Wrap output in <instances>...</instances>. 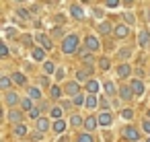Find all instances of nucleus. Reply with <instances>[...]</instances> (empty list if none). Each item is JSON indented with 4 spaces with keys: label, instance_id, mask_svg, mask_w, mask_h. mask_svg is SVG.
<instances>
[{
    "label": "nucleus",
    "instance_id": "f257e3e1",
    "mask_svg": "<svg viewBox=\"0 0 150 142\" xmlns=\"http://www.w3.org/2000/svg\"><path fill=\"white\" fill-rule=\"evenodd\" d=\"M78 43H80V39H78V35H66L64 39H62V52L66 54V56H70V54H76L78 52Z\"/></svg>",
    "mask_w": 150,
    "mask_h": 142
},
{
    "label": "nucleus",
    "instance_id": "f03ea898",
    "mask_svg": "<svg viewBox=\"0 0 150 142\" xmlns=\"http://www.w3.org/2000/svg\"><path fill=\"white\" fill-rule=\"evenodd\" d=\"M121 136L129 142H140V130L134 126H123L121 128Z\"/></svg>",
    "mask_w": 150,
    "mask_h": 142
},
{
    "label": "nucleus",
    "instance_id": "7ed1b4c3",
    "mask_svg": "<svg viewBox=\"0 0 150 142\" xmlns=\"http://www.w3.org/2000/svg\"><path fill=\"white\" fill-rule=\"evenodd\" d=\"M23 117H25V111L23 109H8V113H6V119L11 124H15V126L23 124Z\"/></svg>",
    "mask_w": 150,
    "mask_h": 142
},
{
    "label": "nucleus",
    "instance_id": "20e7f679",
    "mask_svg": "<svg viewBox=\"0 0 150 142\" xmlns=\"http://www.w3.org/2000/svg\"><path fill=\"white\" fill-rule=\"evenodd\" d=\"M21 97H19V93H15V91H6V95H4V103H6V107H11V109H15V105H21Z\"/></svg>",
    "mask_w": 150,
    "mask_h": 142
},
{
    "label": "nucleus",
    "instance_id": "39448f33",
    "mask_svg": "<svg viewBox=\"0 0 150 142\" xmlns=\"http://www.w3.org/2000/svg\"><path fill=\"white\" fill-rule=\"evenodd\" d=\"M35 39H37L39 48H43V50H52V48H54L52 35H45V33H37V35H35Z\"/></svg>",
    "mask_w": 150,
    "mask_h": 142
},
{
    "label": "nucleus",
    "instance_id": "423d86ee",
    "mask_svg": "<svg viewBox=\"0 0 150 142\" xmlns=\"http://www.w3.org/2000/svg\"><path fill=\"white\" fill-rule=\"evenodd\" d=\"M134 97H136V93H134L132 84H121L119 87V99L121 101H132Z\"/></svg>",
    "mask_w": 150,
    "mask_h": 142
},
{
    "label": "nucleus",
    "instance_id": "0eeeda50",
    "mask_svg": "<svg viewBox=\"0 0 150 142\" xmlns=\"http://www.w3.org/2000/svg\"><path fill=\"white\" fill-rule=\"evenodd\" d=\"M93 74V66H86V68H80V70H76V80L78 82H88L91 76Z\"/></svg>",
    "mask_w": 150,
    "mask_h": 142
},
{
    "label": "nucleus",
    "instance_id": "6e6552de",
    "mask_svg": "<svg viewBox=\"0 0 150 142\" xmlns=\"http://www.w3.org/2000/svg\"><path fill=\"white\" fill-rule=\"evenodd\" d=\"M64 91H66V95H70V97L80 95V84H78V80H70V82H66Z\"/></svg>",
    "mask_w": 150,
    "mask_h": 142
},
{
    "label": "nucleus",
    "instance_id": "1a4fd4ad",
    "mask_svg": "<svg viewBox=\"0 0 150 142\" xmlns=\"http://www.w3.org/2000/svg\"><path fill=\"white\" fill-rule=\"evenodd\" d=\"M84 45H86L91 52H99V48H101V41H99L95 35H86V37H84Z\"/></svg>",
    "mask_w": 150,
    "mask_h": 142
},
{
    "label": "nucleus",
    "instance_id": "9d476101",
    "mask_svg": "<svg viewBox=\"0 0 150 142\" xmlns=\"http://www.w3.org/2000/svg\"><path fill=\"white\" fill-rule=\"evenodd\" d=\"M111 124H113V115H111V111H103V113H99V126L109 128Z\"/></svg>",
    "mask_w": 150,
    "mask_h": 142
},
{
    "label": "nucleus",
    "instance_id": "9b49d317",
    "mask_svg": "<svg viewBox=\"0 0 150 142\" xmlns=\"http://www.w3.org/2000/svg\"><path fill=\"white\" fill-rule=\"evenodd\" d=\"M113 33H115L117 39H125V37L129 35V25H117V27L113 29Z\"/></svg>",
    "mask_w": 150,
    "mask_h": 142
},
{
    "label": "nucleus",
    "instance_id": "f8f14e48",
    "mask_svg": "<svg viewBox=\"0 0 150 142\" xmlns=\"http://www.w3.org/2000/svg\"><path fill=\"white\" fill-rule=\"evenodd\" d=\"M115 72H117V78H127L134 70H132V66H129V64H119Z\"/></svg>",
    "mask_w": 150,
    "mask_h": 142
},
{
    "label": "nucleus",
    "instance_id": "ddd939ff",
    "mask_svg": "<svg viewBox=\"0 0 150 142\" xmlns=\"http://www.w3.org/2000/svg\"><path fill=\"white\" fill-rule=\"evenodd\" d=\"M132 89H134V93H136V97H140V95H144V91H146V87H144V82H142L140 78H132Z\"/></svg>",
    "mask_w": 150,
    "mask_h": 142
},
{
    "label": "nucleus",
    "instance_id": "4468645a",
    "mask_svg": "<svg viewBox=\"0 0 150 142\" xmlns=\"http://www.w3.org/2000/svg\"><path fill=\"white\" fill-rule=\"evenodd\" d=\"M97 126H99V117H95V115H88V117L84 119V130H86V132H93V130H97Z\"/></svg>",
    "mask_w": 150,
    "mask_h": 142
},
{
    "label": "nucleus",
    "instance_id": "2eb2a0df",
    "mask_svg": "<svg viewBox=\"0 0 150 142\" xmlns=\"http://www.w3.org/2000/svg\"><path fill=\"white\" fill-rule=\"evenodd\" d=\"M70 15H72L76 21H82V19H84V11H82V6H78V4H70Z\"/></svg>",
    "mask_w": 150,
    "mask_h": 142
},
{
    "label": "nucleus",
    "instance_id": "dca6fc26",
    "mask_svg": "<svg viewBox=\"0 0 150 142\" xmlns=\"http://www.w3.org/2000/svg\"><path fill=\"white\" fill-rule=\"evenodd\" d=\"M31 56L35 62H45V50L43 48H31Z\"/></svg>",
    "mask_w": 150,
    "mask_h": 142
},
{
    "label": "nucleus",
    "instance_id": "f3484780",
    "mask_svg": "<svg viewBox=\"0 0 150 142\" xmlns=\"http://www.w3.org/2000/svg\"><path fill=\"white\" fill-rule=\"evenodd\" d=\"M84 89H86V93H88V95H97V93H99V89H101V84H99V80H93V78H91V80L84 84Z\"/></svg>",
    "mask_w": 150,
    "mask_h": 142
},
{
    "label": "nucleus",
    "instance_id": "a211bd4d",
    "mask_svg": "<svg viewBox=\"0 0 150 142\" xmlns=\"http://www.w3.org/2000/svg\"><path fill=\"white\" fill-rule=\"evenodd\" d=\"M50 126H54V124H50V119H47V117H39V119L35 121V128H37L41 134H43V132H47V130H50Z\"/></svg>",
    "mask_w": 150,
    "mask_h": 142
},
{
    "label": "nucleus",
    "instance_id": "6ab92c4d",
    "mask_svg": "<svg viewBox=\"0 0 150 142\" xmlns=\"http://www.w3.org/2000/svg\"><path fill=\"white\" fill-rule=\"evenodd\" d=\"M148 41H150V33H148V29H142V31L138 33V45H140V48H146Z\"/></svg>",
    "mask_w": 150,
    "mask_h": 142
},
{
    "label": "nucleus",
    "instance_id": "aec40b11",
    "mask_svg": "<svg viewBox=\"0 0 150 142\" xmlns=\"http://www.w3.org/2000/svg\"><path fill=\"white\" fill-rule=\"evenodd\" d=\"M97 31H99L101 35H109V33L113 31V27H111L109 21H103V23H97Z\"/></svg>",
    "mask_w": 150,
    "mask_h": 142
},
{
    "label": "nucleus",
    "instance_id": "412c9836",
    "mask_svg": "<svg viewBox=\"0 0 150 142\" xmlns=\"http://www.w3.org/2000/svg\"><path fill=\"white\" fill-rule=\"evenodd\" d=\"M103 89H105V95H107V97H113L115 93H119V87H115L111 80H107V82L103 84Z\"/></svg>",
    "mask_w": 150,
    "mask_h": 142
},
{
    "label": "nucleus",
    "instance_id": "4be33fe9",
    "mask_svg": "<svg viewBox=\"0 0 150 142\" xmlns=\"http://www.w3.org/2000/svg\"><path fill=\"white\" fill-rule=\"evenodd\" d=\"M62 95H64V89H62L60 84H52V87H50V97H52V99H60Z\"/></svg>",
    "mask_w": 150,
    "mask_h": 142
},
{
    "label": "nucleus",
    "instance_id": "5701e85b",
    "mask_svg": "<svg viewBox=\"0 0 150 142\" xmlns=\"http://www.w3.org/2000/svg\"><path fill=\"white\" fill-rule=\"evenodd\" d=\"M52 130H54L56 134H62V132H66V119H54V126H52Z\"/></svg>",
    "mask_w": 150,
    "mask_h": 142
},
{
    "label": "nucleus",
    "instance_id": "b1692460",
    "mask_svg": "<svg viewBox=\"0 0 150 142\" xmlns=\"http://www.w3.org/2000/svg\"><path fill=\"white\" fill-rule=\"evenodd\" d=\"M86 109H97L99 107V99H97V95H86V105H84Z\"/></svg>",
    "mask_w": 150,
    "mask_h": 142
},
{
    "label": "nucleus",
    "instance_id": "393cba45",
    "mask_svg": "<svg viewBox=\"0 0 150 142\" xmlns=\"http://www.w3.org/2000/svg\"><path fill=\"white\" fill-rule=\"evenodd\" d=\"M27 95H29V99H33V101H39V99H41V91H39L37 87L27 89Z\"/></svg>",
    "mask_w": 150,
    "mask_h": 142
},
{
    "label": "nucleus",
    "instance_id": "a878e982",
    "mask_svg": "<svg viewBox=\"0 0 150 142\" xmlns=\"http://www.w3.org/2000/svg\"><path fill=\"white\" fill-rule=\"evenodd\" d=\"M21 109H23V111H27V113H29V111H33V109H35V107H33V99H29V97H27V99H23V101H21Z\"/></svg>",
    "mask_w": 150,
    "mask_h": 142
},
{
    "label": "nucleus",
    "instance_id": "bb28decb",
    "mask_svg": "<svg viewBox=\"0 0 150 142\" xmlns=\"http://www.w3.org/2000/svg\"><path fill=\"white\" fill-rule=\"evenodd\" d=\"M117 58H119V60H127V58H132V48H121V50L117 52Z\"/></svg>",
    "mask_w": 150,
    "mask_h": 142
},
{
    "label": "nucleus",
    "instance_id": "cd10ccee",
    "mask_svg": "<svg viewBox=\"0 0 150 142\" xmlns=\"http://www.w3.org/2000/svg\"><path fill=\"white\" fill-rule=\"evenodd\" d=\"M11 78H13V82H15V84H25V82H27L25 74H21V72H13V76H11Z\"/></svg>",
    "mask_w": 150,
    "mask_h": 142
},
{
    "label": "nucleus",
    "instance_id": "c85d7f7f",
    "mask_svg": "<svg viewBox=\"0 0 150 142\" xmlns=\"http://www.w3.org/2000/svg\"><path fill=\"white\" fill-rule=\"evenodd\" d=\"M62 113H64V109H62L60 105H56V107L50 109V115H52L54 119H62Z\"/></svg>",
    "mask_w": 150,
    "mask_h": 142
},
{
    "label": "nucleus",
    "instance_id": "c756f323",
    "mask_svg": "<svg viewBox=\"0 0 150 142\" xmlns=\"http://www.w3.org/2000/svg\"><path fill=\"white\" fill-rule=\"evenodd\" d=\"M70 126H74V128H80V126H84V119H82L80 115H76V113H74V115L70 117Z\"/></svg>",
    "mask_w": 150,
    "mask_h": 142
},
{
    "label": "nucleus",
    "instance_id": "7c9ffc66",
    "mask_svg": "<svg viewBox=\"0 0 150 142\" xmlns=\"http://www.w3.org/2000/svg\"><path fill=\"white\" fill-rule=\"evenodd\" d=\"M11 84H13V78H8V76H0V87H2L4 91H11Z\"/></svg>",
    "mask_w": 150,
    "mask_h": 142
},
{
    "label": "nucleus",
    "instance_id": "2f4dec72",
    "mask_svg": "<svg viewBox=\"0 0 150 142\" xmlns=\"http://www.w3.org/2000/svg\"><path fill=\"white\" fill-rule=\"evenodd\" d=\"M43 72L45 74H56V64L54 62H43Z\"/></svg>",
    "mask_w": 150,
    "mask_h": 142
},
{
    "label": "nucleus",
    "instance_id": "473e14b6",
    "mask_svg": "<svg viewBox=\"0 0 150 142\" xmlns=\"http://www.w3.org/2000/svg\"><path fill=\"white\" fill-rule=\"evenodd\" d=\"M72 103H74L76 107H82V105H86V95H82V93H80V95H76Z\"/></svg>",
    "mask_w": 150,
    "mask_h": 142
},
{
    "label": "nucleus",
    "instance_id": "72a5a7b5",
    "mask_svg": "<svg viewBox=\"0 0 150 142\" xmlns=\"http://www.w3.org/2000/svg\"><path fill=\"white\" fill-rule=\"evenodd\" d=\"M99 68L101 70H109L111 68V60L109 58H99Z\"/></svg>",
    "mask_w": 150,
    "mask_h": 142
},
{
    "label": "nucleus",
    "instance_id": "f704fd0d",
    "mask_svg": "<svg viewBox=\"0 0 150 142\" xmlns=\"http://www.w3.org/2000/svg\"><path fill=\"white\" fill-rule=\"evenodd\" d=\"M76 142H95V138L91 136V132H84V134H80L76 138Z\"/></svg>",
    "mask_w": 150,
    "mask_h": 142
},
{
    "label": "nucleus",
    "instance_id": "c9c22d12",
    "mask_svg": "<svg viewBox=\"0 0 150 142\" xmlns=\"http://www.w3.org/2000/svg\"><path fill=\"white\" fill-rule=\"evenodd\" d=\"M29 132H27V128L23 126V124H19V126H15V136H27Z\"/></svg>",
    "mask_w": 150,
    "mask_h": 142
},
{
    "label": "nucleus",
    "instance_id": "e433bc0d",
    "mask_svg": "<svg viewBox=\"0 0 150 142\" xmlns=\"http://www.w3.org/2000/svg\"><path fill=\"white\" fill-rule=\"evenodd\" d=\"M123 19H125V23H127V25H134V23H136V17H134L129 11H125V13H123Z\"/></svg>",
    "mask_w": 150,
    "mask_h": 142
},
{
    "label": "nucleus",
    "instance_id": "4c0bfd02",
    "mask_svg": "<svg viewBox=\"0 0 150 142\" xmlns=\"http://www.w3.org/2000/svg\"><path fill=\"white\" fill-rule=\"evenodd\" d=\"M99 107H101V109H105V111H109V107H111V105H109L107 97H99Z\"/></svg>",
    "mask_w": 150,
    "mask_h": 142
},
{
    "label": "nucleus",
    "instance_id": "58836bf2",
    "mask_svg": "<svg viewBox=\"0 0 150 142\" xmlns=\"http://www.w3.org/2000/svg\"><path fill=\"white\" fill-rule=\"evenodd\" d=\"M39 113H41V107H35V109H33V111H29V117H31V119H35V121H37V119H39V117H41V115H39Z\"/></svg>",
    "mask_w": 150,
    "mask_h": 142
},
{
    "label": "nucleus",
    "instance_id": "ea45409f",
    "mask_svg": "<svg viewBox=\"0 0 150 142\" xmlns=\"http://www.w3.org/2000/svg\"><path fill=\"white\" fill-rule=\"evenodd\" d=\"M64 76H66V70H64V68H58V70H56V80L60 82V80H64Z\"/></svg>",
    "mask_w": 150,
    "mask_h": 142
},
{
    "label": "nucleus",
    "instance_id": "a19ab883",
    "mask_svg": "<svg viewBox=\"0 0 150 142\" xmlns=\"http://www.w3.org/2000/svg\"><path fill=\"white\" fill-rule=\"evenodd\" d=\"M105 6L107 9H117L119 6V0H105Z\"/></svg>",
    "mask_w": 150,
    "mask_h": 142
},
{
    "label": "nucleus",
    "instance_id": "79ce46f5",
    "mask_svg": "<svg viewBox=\"0 0 150 142\" xmlns=\"http://www.w3.org/2000/svg\"><path fill=\"white\" fill-rule=\"evenodd\" d=\"M121 117H123V119H132V117H134V111H132V109H123V111H121Z\"/></svg>",
    "mask_w": 150,
    "mask_h": 142
},
{
    "label": "nucleus",
    "instance_id": "37998d69",
    "mask_svg": "<svg viewBox=\"0 0 150 142\" xmlns=\"http://www.w3.org/2000/svg\"><path fill=\"white\" fill-rule=\"evenodd\" d=\"M142 130H144V132H146V134L150 136V119H148V117H146V119L142 121Z\"/></svg>",
    "mask_w": 150,
    "mask_h": 142
},
{
    "label": "nucleus",
    "instance_id": "c03bdc74",
    "mask_svg": "<svg viewBox=\"0 0 150 142\" xmlns=\"http://www.w3.org/2000/svg\"><path fill=\"white\" fill-rule=\"evenodd\" d=\"M8 56V45L2 41V48H0V58H6Z\"/></svg>",
    "mask_w": 150,
    "mask_h": 142
},
{
    "label": "nucleus",
    "instance_id": "a18cd8bd",
    "mask_svg": "<svg viewBox=\"0 0 150 142\" xmlns=\"http://www.w3.org/2000/svg\"><path fill=\"white\" fill-rule=\"evenodd\" d=\"M17 15H19V17H21V19H29V13H27V11H25V9H21V6H19V9H17Z\"/></svg>",
    "mask_w": 150,
    "mask_h": 142
},
{
    "label": "nucleus",
    "instance_id": "49530a36",
    "mask_svg": "<svg viewBox=\"0 0 150 142\" xmlns=\"http://www.w3.org/2000/svg\"><path fill=\"white\" fill-rule=\"evenodd\" d=\"M21 39H23V43H25V45H31V48H33V41H31L33 37H31V35H23Z\"/></svg>",
    "mask_w": 150,
    "mask_h": 142
},
{
    "label": "nucleus",
    "instance_id": "de8ad7c7",
    "mask_svg": "<svg viewBox=\"0 0 150 142\" xmlns=\"http://www.w3.org/2000/svg\"><path fill=\"white\" fill-rule=\"evenodd\" d=\"M72 105H74V103H70V101H64V103H60V107H62L64 111H70V109H72Z\"/></svg>",
    "mask_w": 150,
    "mask_h": 142
},
{
    "label": "nucleus",
    "instance_id": "09e8293b",
    "mask_svg": "<svg viewBox=\"0 0 150 142\" xmlns=\"http://www.w3.org/2000/svg\"><path fill=\"white\" fill-rule=\"evenodd\" d=\"M29 136H31V140H41V136H43V134H41L39 130H35V132H31Z\"/></svg>",
    "mask_w": 150,
    "mask_h": 142
},
{
    "label": "nucleus",
    "instance_id": "8fccbe9b",
    "mask_svg": "<svg viewBox=\"0 0 150 142\" xmlns=\"http://www.w3.org/2000/svg\"><path fill=\"white\" fill-rule=\"evenodd\" d=\"M62 35H64V31H62L60 27H56V29L52 31V37H62Z\"/></svg>",
    "mask_w": 150,
    "mask_h": 142
},
{
    "label": "nucleus",
    "instance_id": "3c124183",
    "mask_svg": "<svg viewBox=\"0 0 150 142\" xmlns=\"http://www.w3.org/2000/svg\"><path fill=\"white\" fill-rule=\"evenodd\" d=\"M136 74H138V78H144V76H146V72H144L142 68H138V70H136Z\"/></svg>",
    "mask_w": 150,
    "mask_h": 142
},
{
    "label": "nucleus",
    "instance_id": "603ef678",
    "mask_svg": "<svg viewBox=\"0 0 150 142\" xmlns=\"http://www.w3.org/2000/svg\"><path fill=\"white\" fill-rule=\"evenodd\" d=\"M6 35H8V37H15L17 31H15V29H6Z\"/></svg>",
    "mask_w": 150,
    "mask_h": 142
},
{
    "label": "nucleus",
    "instance_id": "864d4df0",
    "mask_svg": "<svg viewBox=\"0 0 150 142\" xmlns=\"http://www.w3.org/2000/svg\"><path fill=\"white\" fill-rule=\"evenodd\" d=\"M39 82H41L43 87H47V84H50V80H47V76H41V80H39Z\"/></svg>",
    "mask_w": 150,
    "mask_h": 142
},
{
    "label": "nucleus",
    "instance_id": "5fc2aeb1",
    "mask_svg": "<svg viewBox=\"0 0 150 142\" xmlns=\"http://www.w3.org/2000/svg\"><path fill=\"white\" fill-rule=\"evenodd\" d=\"M93 13H95V17H103V11H101V9H95Z\"/></svg>",
    "mask_w": 150,
    "mask_h": 142
},
{
    "label": "nucleus",
    "instance_id": "6e6d98bb",
    "mask_svg": "<svg viewBox=\"0 0 150 142\" xmlns=\"http://www.w3.org/2000/svg\"><path fill=\"white\" fill-rule=\"evenodd\" d=\"M132 2H134V0H123V4H125V6H132Z\"/></svg>",
    "mask_w": 150,
    "mask_h": 142
},
{
    "label": "nucleus",
    "instance_id": "4d7b16f0",
    "mask_svg": "<svg viewBox=\"0 0 150 142\" xmlns=\"http://www.w3.org/2000/svg\"><path fill=\"white\" fill-rule=\"evenodd\" d=\"M146 17H148V23H150V11H148V15H146Z\"/></svg>",
    "mask_w": 150,
    "mask_h": 142
},
{
    "label": "nucleus",
    "instance_id": "13d9d810",
    "mask_svg": "<svg viewBox=\"0 0 150 142\" xmlns=\"http://www.w3.org/2000/svg\"><path fill=\"white\" fill-rule=\"evenodd\" d=\"M144 142H150V136H148V138H146V140H144Z\"/></svg>",
    "mask_w": 150,
    "mask_h": 142
},
{
    "label": "nucleus",
    "instance_id": "bf43d9fd",
    "mask_svg": "<svg viewBox=\"0 0 150 142\" xmlns=\"http://www.w3.org/2000/svg\"><path fill=\"white\" fill-rule=\"evenodd\" d=\"M82 2H91V0H82Z\"/></svg>",
    "mask_w": 150,
    "mask_h": 142
},
{
    "label": "nucleus",
    "instance_id": "052dcab7",
    "mask_svg": "<svg viewBox=\"0 0 150 142\" xmlns=\"http://www.w3.org/2000/svg\"><path fill=\"white\" fill-rule=\"evenodd\" d=\"M17 2H23V0H17Z\"/></svg>",
    "mask_w": 150,
    "mask_h": 142
}]
</instances>
